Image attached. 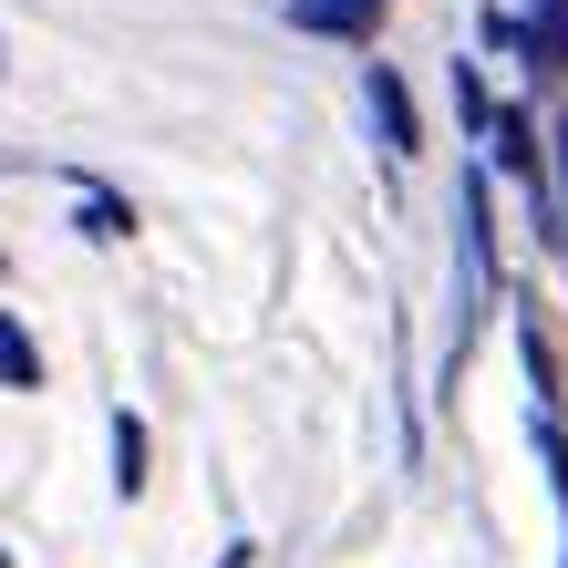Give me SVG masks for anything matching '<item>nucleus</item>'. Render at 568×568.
Here are the masks:
<instances>
[{
    "mask_svg": "<svg viewBox=\"0 0 568 568\" xmlns=\"http://www.w3.org/2000/svg\"><path fill=\"white\" fill-rule=\"evenodd\" d=\"M104 434H114V496H145V476H155V465H145V414H124V404H114Z\"/></svg>",
    "mask_w": 568,
    "mask_h": 568,
    "instance_id": "nucleus-4",
    "label": "nucleus"
},
{
    "mask_svg": "<svg viewBox=\"0 0 568 568\" xmlns=\"http://www.w3.org/2000/svg\"><path fill=\"white\" fill-rule=\"evenodd\" d=\"M362 114H373V135H383V155H393V165H404V155L424 145V124H414V93H404V73H393L383 52L362 62Z\"/></svg>",
    "mask_w": 568,
    "mask_h": 568,
    "instance_id": "nucleus-2",
    "label": "nucleus"
},
{
    "mask_svg": "<svg viewBox=\"0 0 568 568\" xmlns=\"http://www.w3.org/2000/svg\"><path fill=\"white\" fill-rule=\"evenodd\" d=\"M517 362H527V434H538V465L558 486V527H568V414H558V373L538 342V311H517Z\"/></svg>",
    "mask_w": 568,
    "mask_h": 568,
    "instance_id": "nucleus-1",
    "label": "nucleus"
},
{
    "mask_svg": "<svg viewBox=\"0 0 568 568\" xmlns=\"http://www.w3.org/2000/svg\"><path fill=\"white\" fill-rule=\"evenodd\" d=\"M73 227H83L93 248H114L124 227H135V207H124V196H104V186H83V207H73Z\"/></svg>",
    "mask_w": 568,
    "mask_h": 568,
    "instance_id": "nucleus-6",
    "label": "nucleus"
},
{
    "mask_svg": "<svg viewBox=\"0 0 568 568\" xmlns=\"http://www.w3.org/2000/svg\"><path fill=\"white\" fill-rule=\"evenodd\" d=\"M217 568H258V548H248V538H227V558H217Z\"/></svg>",
    "mask_w": 568,
    "mask_h": 568,
    "instance_id": "nucleus-7",
    "label": "nucleus"
},
{
    "mask_svg": "<svg viewBox=\"0 0 568 568\" xmlns=\"http://www.w3.org/2000/svg\"><path fill=\"white\" fill-rule=\"evenodd\" d=\"M0 62H11V52H0Z\"/></svg>",
    "mask_w": 568,
    "mask_h": 568,
    "instance_id": "nucleus-8",
    "label": "nucleus"
},
{
    "mask_svg": "<svg viewBox=\"0 0 568 568\" xmlns=\"http://www.w3.org/2000/svg\"><path fill=\"white\" fill-rule=\"evenodd\" d=\"M0 393H42V352H31V331L0 311Z\"/></svg>",
    "mask_w": 568,
    "mask_h": 568,
    "instance_id": "nucleus-5",
    "label": "nucleus"
},
{
    "mask_svg": "<svg viewBox=\"0 0 568 568\" xmlns=\"http://www.w3.org/2000/svg\"><path fill=\"white\" fill-rule=\"evenodd\" d=\"M393 11V0H290L300 31H331V42H373V21Z\"/></svg>",
    "mask_w": 568,
    "mask_h": 568,
    "instance_id": "nucleus-3",
    "label": "nucleus"
}]
</instances>
